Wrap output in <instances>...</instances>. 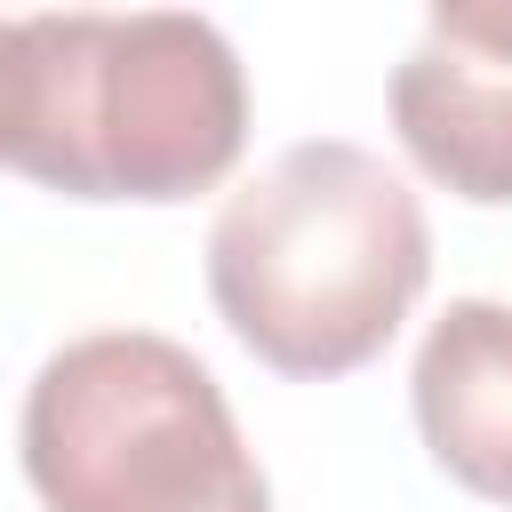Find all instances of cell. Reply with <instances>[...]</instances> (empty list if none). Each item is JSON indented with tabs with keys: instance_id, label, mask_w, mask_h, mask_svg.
<instances>
[{
	"instance_id": "6da1fadb",
	"label": "cell",
	"mask_w": 512,
	"mask_h": 512,
	"mask_svg": "<svg viewBox=\"0 0 512 512\" xmlns=\"http://www.w3.org/2000/svg\"><path fill=\"white\" fill-rule=\"evenodd\" d=\"M248 144V72L184 8H40L0 24V168L64 200H192Z\"/></svg>"
},
{
	"instance_id": "7a4b0ae2",
	"label": "cell",
	"mask_w": 512,
	"mask_h": 512,
	"mask_svg": "<svg viewBox=\"0 0 512 512\" xmlns=\"http://www.w3.org/2000/svg\"><path fill=\"white\" fill-rule=\"evenodd\" d=\"M432 232L400 168L368 144L304 136L272 152L208 224V296L280 376L368 368L424 296Z\"/></svg>"
},
{
	"instance_id": "3957f363",
	"label": "cell",
	"mask_w": 512,
	"mask_h": 512,
	"mask_svg": "<svg viewBox=\"0 0 512 512\" xmlns=\"http://www.w3.org/2000/svg\"><path fill=\"white\" fill-rule=\"evenodd\" d=\"M16 440L48 512H272L224 384L152 328L48 352Z\"/></svg>"
},
{
	"instance_id": "277c9868",
	"label": "cell",
	"mask_w": 512,
	"mask_h": 512,
	"mask_svg": "<svg viewBox=\"0 0 512 512\" xmlns=\"http://www.w3.org/2000/svg\"><path fill=\"white\" fill-rule=\"evenodd\" d=\"M392 128L408 160L472 208L512 200V56L432 32L392 72Z\"/></svg>"
},
{
	"instance_id": "5b68a950",
	"label": "cell",
	"mask_w": 512,
	"mask_h": 512,
	"mask_svg": "<svg viewBox=\"0 0 512 512\" xmlns=\"http://www.w3.org/2000/svg\"><path fill=\"white\" fill-rule=\"evenodd\" d=\"M416 432L448 480L512 504V304L456 296L416 344Z\"/></svg>"
},
{
	"instance_id": "8992f818",
	"label": "cell",
	"mask_w": 512,
	"mask_h": 512,
	"mask_svg": "<svg viewBox=\"0 0 512 512\" xmlns=\"http://www.w3.org/2000/svg\"><path fill=\"white\" fill-rule=\"evenodd\" d=\"M432 32H456L472 48H504L512 56V0H480V8H432Z\"/></svg>"
},
{
	"instance_id": "52a82bcc",
	"label": "cell",
	"mask_w": 512,
	"mask_h": 512,
	"mask_svg": "<svg viewBox=\"0 0 512 512\" xmlns=\"http://www.w3.org/2000/svg\"><path fill=\"white\" fill-rule=\"evenodd\" d=\"M0 24H8V16H0Z\"/></svg>"
}]
</instances>
